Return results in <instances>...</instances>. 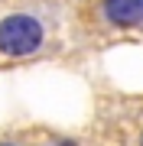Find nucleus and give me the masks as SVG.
Here are the masks:
<instances>
[{
	"label": "nucleus",
	"instance_id": "3",
	"mask_svg": "<svg viewBox=\"0 0 143 146\" xmlns=\"http://www.w3.org/2000/svg\"><path fill=\"white\" fill-rule=\"evenodd\" d=\"M0 146H10V143H0Z\"/></svg>",
	"mask_w": 143,
	"mask_h": 146
},
{
	"label": "nucleus",
	"instance_id": "2",
	"mask_svg": "<svg viewBox=\"0 0 143 146\" xmlns=\"http://www.w3.org/2000/svg\"><path fill=\"white\" fill-rule=\"evenodd\" d=\"M104 16L114 26H140L143 0H104Z\"/></svg>",
	"mask_w": 143,
	"mask_h": 146
},
{
	"label": "nucleus",
	"instance_id": "4",
	"mask_svg": "<svg viewBox=\"0 0 143 146\" xmlns=\"http://www.w3.org/2000/svg\"><path fill=\"white\" fill-rule=\"evenodd\" d=\"M140 146H143V136H140Z\"/></svg>",
	"mask_w": 143,
	"mask_h": 146
},
{
	"label": "nucleus",
	"instance_id": "1",
	"mask_svg": "<svg viewBox=\"0 0 143 146\" xmlns=\"http://www.w3.org/2000/svg\"><path fill=\"white\" fill-rule=\"evenodd\" d=\"M46 39V29L36 16L29 13H10L7 20H0V52L3 55H13V58H23V55H33Z\"/></svg>",
	"mask_w": 143,
	"mask_h": 146
}]
</instances>
